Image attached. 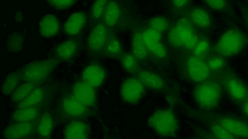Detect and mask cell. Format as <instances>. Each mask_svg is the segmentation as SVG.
Returning a JSON list of instances; mask_svg holds the SVG:
<instances>
[{
	"instance_id": "27",
	"label": "cell",
	"mask_w": 248,
	"mask_h": 139,
	"mask_svg": "<svg viewBox=\"0 0 248 139\" xmlns=\"http://www.w3.org/2000/svg\"><path fill=\"white\" fill-rule=\"evenodd\" d=\"M21 80L22 78L20 71H15L8 74L1 85L2 93L6 95L13 93L19 86Z\"/></svg>"
},
{
	"instance_id": "20",
	"label": "cell",
	"mask_w": 248,
	"mask_h": 139,
	"mask_svg": "<svg viewBox=\"0 0 248 139\" xmlns=\"http://www.w3.org/2000/svg\"><path fill=\"white\" fill-rule=\"evenodd\" d=\"M54 121L49 112H44L37 123L36 130L42 139H50L53 130Z\"/></svg>"
},
{
	"instance_id": "11",
	"label": "cell",
	"mask_w": 248,
	"mask_h": 139,
	"mask_svg": "<svg viewBox=\"0 0 248 139\" xmlns=\"http://www.w3.org/2000/svg\"><path fill=\"white\" fill-rule=\"evenodd\" d=\"M27 36V32L24 29L10 31L5 37L3 42L5 51L11 55L22 53L25 47Z\"/></svg>"
},
{
	"instance_id": "17",
	"label": "cell",
	"mask_w": 248,
	"mask_h": 139,
	"mask_svg": "<svg viewBox=\"0 0 248 139\" xmlns=\"http://www.w3.org/2000/svg\"><path fill=\"white\" fill-rule=\"evenodd\" d=\"M60 23L57 17L51 14L43 16L38 23V31L44 38H50L55 36L59 32Z\"/></svg>"
},
{
	"instance_id": "44",
	"label": "cell",
	"mask_w": 248,
	"mask_h": 139,
	"mask_svg": "<svg viewBox=\"0 0 248 139\" xmlns=\"http://www.w3.org/2000/svg\"><path fill=\"white\" fill-rule=\"evenodd\" d=\"M202 139L201 138H192V139Z\"/></svg>"
},
{
	"instance_id": "9",
	"label": "cell",
	"mask_w": 248,
	"mask_h": 139,
	"mask_svg": "<svg viewBox=\"0 0 248 139\" xmlns=\"http://www.w3.org/2000/svg\"><path fill=\"white\" fill-rule=\"evenodd\" d=\"M61 111L66 118L79 120L89 115V107L78 101L72 94L66 95L60 104Z\"/></svg>"
},
{
	"instance_id": "31",
	"label": "cell",
	"mask_w": 248,
	"mask_h": 139,
	"mask_svg": "<svg viewBox=\"0 0 248 139\" xmlns=\"http://www.w3.org/2000/svg\"><path fill=\"white\" fill-rule=\"evenodd\" d=\"M206 62L212 73L221 70L226 66L224 57L217 54L209 58Z\"/></svg>"
},
{
	"instance_id": "6",
	"label": "cell",
	"mask_w": 248,
	"mask_h": 139,
	"mask_svg": "<svg viewBox=\"0 0 248 139\" xmlns=\"http://www.w3.org/2000/svg\"><path fill=\"white\" fill-rule=\"evenodd\" d=\"M168 39L172 45H183L189 50L194 49L199 42L190 22L185 19L180 20L170 31Z\"/></svg>"
},
{
	"instance_id": "28",
	"label": "cell",
	"mask_w": 248,
	"mask_h": 139,
	"mask_svg": "<svg viewBox=\"0 0 248 139\" xmlns=\"http://www.w3.org/2000/svg\"><path fill=\"white\" fill-rule=\"evenodd\" d=\"M147 49L142 34L139 32L134 33L132 39V50L133 56L138 59L144 58L147 54Z\"/></svg>"
},
{
	"instance_id": "13",
	"label": "cell",
	"mask_w": 248,
	"mask_h": 139,
	"mask_svg": "<svg viewBox=\"0 0 248 139\" xmlns=\"http://www.w3.org/2000/svg\"><path fill=\"white\" fill-rule=\"evenodd\" d=\"M37 122H16L7 126L3 131V137L6 139H23L36 130Z\"/></svg>"
},
{
	"instance_id": "25",
	"label": "cell",
	"mask_w": 248,
	"mask_h": 139,
	"mask_svg": "<svg viewBox=\"0 0 248 139\" xmlns=\"http://www.w3.org/2000/svg\"><path fill=\"white\" fill-rule=\"evenodd\" d=\"M45 97L44 90L41 87H38L17 104V109L36 107L43 101Z\"/></svg>"
},
{
	"instance_id": "30",
	"label": "cell",
	"mask_w": 248,
	"mask_h": 139,
	"mask_svg": "<svg viewBox=\"0 0 248 139\" xmlns=\"http://www.w3.org/2000/svg\"><path fill=\"white\" fill-rule=\"evenodd\" d=\"M142 38L147 48L153 54L160 58L167 55V50L160 41L152 39L142 33Z\"/></svg>"
},
{
	"instance_id": "39",
	"label": "cell",
	"mask_w": 248,
	"mask_h": 139,
	"mask_svg": "<svg viewBox=\"0 0 248 139\" xmlns=\"http://www.w3.org/2000/svg\"><path fill=\"white\" fill-rule=\"evenodd\" d=\"M195 131L202 139H217L212 135L208 130L196 126Z\"/></svg>"
},
{
	"instance_id": "5",
	"label": "cell",
	"mask_w": 248,
	"mask_h": 139,
	"mask_svg": "<svg viewBox=\"0 0 248 139\" xmlns=\"http://www.w3.org/2000/svg\"><path fill=\"white\" fill-rule=\"evenodd\" d=\"M59 60L51 58L29 63L20 70L22 81L40 83L49 76L58 65Z\"/></svg>"
},
{
	"instance_id": "10",
	"label": "cell",
	"mask_w": 248,
	"mask_h": 139,
	"mask_svg": "<svg viewBox=\"0 0 248 139\" xmlns=\"http://www.w3.org/2000/svg\"><path fill=\"white\" fill-rule=\"evenodd\" d=\"M187 69L190 79L196 83H201L208 80L211 74L207 62L195 55L188 58Z\"/></svg>"
},
{
	"instance_id": "22",
	"label": "cell",
	"mask_w": 248,
	"mask_h": 139,
	"mask_svg": "<svg viewBox=\"0 0 248 139\" xmlns=\"http://www.w3.org/2000/svg\"><path fill=\"white\" fill-rule=\"evenodd\" d=\"M40 115L38 107H33L16 109L12 114V119L15 122H29L35 121Z\"/></svg>"
},
{
	"instance_id": "34",
	"label": "cell",
	"mask_w": 248,
	"mask_h": 139,
	"mask_svg": "<svg viewBox=\"0 0 248 139\" xmlns=\"http://www.w3.org/2000/svg\"><path fill=\"white\" fill-rule=\"evenodd\" d=\"M210 49V43L207 40L204 39L198 42L194 49V55L202 57L207 54Z\"/></svg>"
},
{
	"instance_id": "41",
	"label": "cell",
	"mask_w": 248,
	"mask_h": 139,
	"mask_svg": "<svg viewBox=\"0 0 248 139\" xmlns=\"http://www.w3.org/2000/svg\"><path fill=\"white\" fill-rule=\"evenodd\" d=\"M239 8L243 19L248 29V7L241 4Z\"/></svg>"
},
{
	"instance_id": "38",
	"label": "cell",
	"mask_w": 248,
	"mask_h": 139,
	"mask_svg": "<svg viewBox=\"0 0 248 139\" xmlns=\"http://www.w3.org/2000/svg\"><path fill=\"white\" fill-rule=\"evenodd\" d=\"M204 2L210 8L217 11L224 10L228 6L227 1L224 0H206Z\"/></svg>"
},
{
	"instance_id": "33",
	"label": "cell",
	"mask_w": 248,
	"mask_h": 139,
	"mask_svg": "<svg viewBox=\"0 0 248 139\" xmlns=\"http://www.w3.org/2000/svg\"><path fill=\"white\" fill-rule=\"evenodd\" d=\"M108 1L97 0L93 2L91 9V16L93 19L97 20L104 15Z\"/></svg>"
},
{
	"instance_id": "37",
	"label": "cell",
	"mask_w": 248,
	"mask_h": 139,
	"mask_svg": "<svg viewBox=\"0 0 248 139\" xmlns=\"http://www.w3.org/2000/svg\"><path fill=\"white\" fill-rule=\"evenodd\" d=\"M105 48L106 52L111 55L117 54L121 50L120 43L117 39L114 38L108 40Z\"/></svg>"
},
{
	"instance_id": "2",
	"label": "cell",
	"mask_w": 248,
	"mask_h": 139,
	"mask_svg": "<svg viewBox=\"0 0 248 139\" xmlns=\"http://www.w3.org/2000/svg\"><path fill=\"white\" fill-rule=\"evenodd\" d=\"M148 124L157 134L165 138L175 137L179 129L175 113L168 109H159L153 112L149 117Z\"/></svg>"
},
{
	"instance_id": "14",
	"label": "cell",
	"mask_w": 248,
	"mask_h": 139,
	"mask_svg": "<svg viewBox=\"0 0 248 139\" xmlns=\"http://www.w3.org/2000/svg\"><path fill=\"white\" fill-rule=\"evenodd\" d=\"M72 94L80 102L88 107L94 105L96 95L94 88L83 81L76 83L72 89Z\"/></svg>"
},
{
	"instance_id": "7",
	"label": "cell",
	"mask_w": 248,
	"mask_h": 139,
	"mask_svg": "<svg viewBox=\"0 0 248 139\" xmlns=\"http://www.w3.org/2000/svg\"><path fill=\"white\" fill-rule=\"evenodd\" d=\"M203 120L217 123L238 138L248 139V124L233 116L225 114H204Z\"/></svg>"
},
{
	"instance_id": "18",
	"label": "cell",
	"mask_w": 248,
	"mask_h": 139,
	"mask_svg": "<svg viewBox=\"0 0 248 139\" xmlns=\"http://www.w3.org/2000/svg\"><path fill=\"white\" fill-rule=\"evenodd\" d=\"M79 49V42L74 39L65 41L59 44L54 50V55L58 60L68 61L73 58Z\"/></svg>"
},
{
	"instance_id": "15",
	"label": "cell",
	"mask_w": 248,
	"mask_h": 139,
	"mask_svg": "<svg viewBox=\"0 0 248 139\" xmlns=\"http://www.w3.org/2000/svg\"><path fill=\"white\" fill-rule=\"evenodd\" d=\"M106 75V71L102 66L96 64H91L83 70L82 79L90 86L96 88L103 84Z\"/></svg>"
},
{
	"instance_id": "4",
	"label": "cell",
	"mask_w": 248,
	"mask_h": 139,
	"mask_svg": "<svg viewBox=\"0 0 248 139\" xmlns=\"http://www.w3.org/2000/svg\"><path fill=\"white\" fill-rule=\"evenodd\" d=\"M247 39L244 33L236 28L226 30L214 46L216 54L223 57L234 56L241 52L247 44Z\"/></svg>"
},
{
	"instance_id": "21",
	"label": "cell",
	"mask_w": 248,
	"mask_h": 139,
	"mask_svg": "<svg viewBox=\"0 0 248 139\" xmlns=\"http://www.w3.org/2000/svg\"><path fill=\"white\" fill-rule=\"evenodd\" d=\"M138 77V78L144 86L152 89L160 90L164 86V82L163 79L153 72L142 70L139 73Z\"/></svg>"
},
{
	"instance_id": "35",
	"label": "cell",
	"mask_w": 248,
	"mask_h": 139,
	"mask_svg": "<svg viewBox=\"0 0 248 139\" xmlns=\"http://www.w3.org/2000/svg\"><path fill=\"white\" fill-rule=\"evenodd\" d=\"M122 63L126 70L132 71L135 69L136 66L135 57L133 55L125 54L122 58Z\"/></svg>"
},
{
	"instance_id": "23",
	"label": "cell",
	"mask_w": 248,
	"mask_h": 139,
	"mask_svg": "<svg viewBox=\"0 0 248 139\" xmlns=\"http://www.w3.org/2000/svg\"><path fill=\"white\" fill-rule=\"evenodd\" d=\"M120 15V7L116 1H108L103 18L105 25L112 27L117 23Z\"/></svg>"
},
{
	"instance_id": "16",
	"label": "cell",
	"mask_w": 248,
	"mask_h": 139,
	"mask_svg": "<svg viewBox=\"0 0 248 139\" xmlns=\"http://www.w3.org/2000/svg\"><path fill=\"white\" fill-rule=\"evenodd\" d=\"M90 131L89 125L80 120L70 122L65 127L63 139H88Z\"/></svg>"
},
{
	"instance_id": "29",
	"label": "cell",
	"mask_w": 248,
	"mask_h": 139,
	"mask_svg": "<svg viewBox=\"0 0 248 139\" xmlns=\"http://www.w3.org/2000/svg\"><path fill=\"white\" fill-rule=\"evenodd\" d=\"M208 131L217 139H238V138L216 123L203 120Z\"/></svg>"
},
{
	"instance_id": "36",
	"label": "cell",
	"mask_w": 248,
	"mask_h": 139,
	"mask_svg": "<svg viewBox=\"0 0 248 139\" xmlns=\"http://www.w3.org/2000/svg\"><path fill=\"white\" fill-rule=\"evenodd\" d=\"M77 2L76 0H48L46 2L52 8L64 10L71 7Z\"/></svg>"
},
{
	"instance_id": "40",
	"label": "cell",
	"mask_w": 248,
	"mask_h": 139,
	"mask_svg": "<svg viewBox=\"0 0 248 139\" xmlns=\"http://www.w3.org/2000/svg\"><path fill=\"white\" fill-rule=\"evenodd\" d=\"M25 18V14L23 10H17L14 15V22L15 24H22L24 23Z\"/></svg>"
},
{
	"instance_id": "1",
	"label": "cell",
	"mask_w": 248,
	"mask_h": 139,
	"mask_svg": "<svg viewBox=\"0 0 248 139\" xmlns=\"http://www.w3.org/2000/svg\"><path fill=\"white\" fill-rule=\"evenodd\" d=\"M222 92L221 84L217 80L212 77L197 85L193 95L196 102L201 108L212 110L218 106Z\"/></svg>"
},
{
	"instance_id": "24",
	"label": "cell",
	"mask_w": 248,
	"mask_h": 139,
	"mask_svg": "<svg viewBox=\"0 0 248 139\" xmlns=\"http://www.w3.org/2000/svg\"><path fill=\"white\" fill-rule=\"evenodd\" d=\"M39 84L36 83L24 82L19 85L12 93V101L18 104L38 87Z\"/></svg>"
},
{
	"instance_id": "19",
	"label": "cell",
	"mask_w": 248,
	"mask_h": 139,
	"mask_svg": "<svg viewBox=\"0 0 248 139\" xmlns=\"http://www.w3.org/2000/svg\"><path fill=\"white\" fill-rule=\"evenodd\" d=\"M86 20V15L83 13L76 12L72 14L64 24V32L69 36L78 34L84 28Z\"/></svg>"
},
{
	"instance_id": "32",
	"label": "cell",
	"mask_w": 248,
	"mask_h": 139,
	"mask_svg": "<svg viewBox=\"0 0 248 139\" xmlns=\"http://www.w3.org/2000/svg\"><path fill=\"white\" fill-rule=\"evenodd\" d=\"M149 26L150 28L161 33L167 29L169 27V22L163 17L156 16L150 20Z\"/></svg>"
},
{
	"instance_id": "26",
	"label": "cell",
	"mask_w": 248,
	"mask_h": 139,
	"mask_svg": "<svg viewBox=\"0 0 248 139\" xmlns=\"http://www.w3.org/2000/svg\"><path fill=\"white\" fill-rule=\"evenodd\" d=\"M190 18L196 26L206 28L211 24V18L209 13L201 8L193 9L190 13Z\"/></svg>"
},
{
	"instance_id": "12",
	"label": "cell",
	"mask_w": 248,
	"mask_h": 139,
	"mask_svg": "<svg viewBox=\"0 0 248 139\" xmlns=\"http://www.w3.org/2000/svg\"><path fill=\"white\" fill-rule=\"evenodd\" d=\"M108 41V31L103 23L96 24L91 30L87 42L88 50L97 52L105 48Z\"/></svg>"
},
{
	"instance_id": "3",
	"label": "cell",
	"mask_w": 248,
	"mask_h": 139,
	"mask_svg": "<svg viewBox=\"0 0 248 139\" xmlns=\"http://www.w3.org/2000/svg\"><path fill=\"white\" fill-rule=\"evenodd\" d=\"M214 74L233 101L239 104L248 98V87L231 69L225 67Z\"/></svg>"
},
{
	"instance_id": "43",
	"label": "cell",
	"mask_w": 248,
	"mask_h": 139,
	"mask_svg": "<svg viewBox=\"0 0 248 139\" xmlns=\"http://www.w3.org/2000/svg\"><path fill=\"white\" fill-rule=\"evenodd\" d=\"M187 0H174L173 1V4L177 7H182L188 3Z\"/></svg>"
},
{
	"instance_id": "8",
	"label": "cell",
	"mask_w": 248,
	"mask_h": 139,
	"mask_svg": "<svg viewBox=\"0 0 248 139\" xmlns=\"http://www.w3.org/2000/svg\"><path fill=\"white\" fill-rule=\"evenodd\" d=\"M144 86L138 78H127L121 86V97L124 101L128 104H137L144 94Z\"/></svg>"
},
{
	"instance_id": "42",
	"label": "cell",
	"mask_w": 248,
	"mask_h": 139,
	"mask_svg": "<svg viewBox=\"0 0 248 139\" xmlns=\"http://www.w3.org/2000/svg\"><path fill=\"white\" fill-rule=\"evenodd\" d=\"M239 105L242 112L248 116V98Z\"/></svg>"
}]
</instances>
